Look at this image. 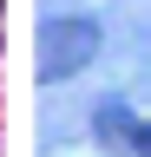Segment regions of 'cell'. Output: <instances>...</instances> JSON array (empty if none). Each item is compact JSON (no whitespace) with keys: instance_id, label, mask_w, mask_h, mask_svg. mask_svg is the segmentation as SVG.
Here are the masks:
<instances>
[{"instance_id":"6da1fadb","label":"cell","mask_w":151,"mask_h":157,"mask_svg":"<svg viewBox=\"0 0 151 157\" xmlns=\"http://www.w3.org/2000/svg\"><path fill=\"white\" fill-rule=\"evenodd\" d=\"M99 59V20L85 13H66V20H46L40 26V78H72Z\"/></svg>"}]
</instances>
